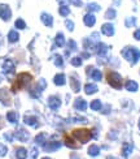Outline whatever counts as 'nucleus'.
<instances>
[{
  "label": "nucleus",
  "instance_id": "20e7f679",
  "mask_svg": "<svg viewBox=\"0 0 140 159\" xmlns=\"http://www.w3.org/2000/svg\"><path fill=\"white\" fill-rule=\"evenodd\" d=\"M16 25L18 26V28H25V24H23V22L21 21V20H18V21L16 22Z\"/></svg>",
  "mask_w": 140,
  "mask_h": 159
},
{
  "label": "nucleus",
  "instance_id": "39448f33",
  "mask_svg": "<svg viewBox=\"0 0 140 159\" xmlns=\"http://www.w3.org/2000/svg\"><path fill=\"white\" fill-rule=\"evenodd\" d=\"M68 13V9L66 8H61V15H66Z\"/></svg>",
  "mask_w": 140,
  "mask_h": 159
},
{
  "label": "nucleus",
  "instance_id": "423d86ee",
  "mask_svg": "<svg viewBox=\"0 0 140 159\" xmlns=\"http://www.w3.org/2000/svg\"><path fill=\"white\" fill-rule=\"evenodd\" d=\"M11 39H17V35H16V34H13V33H12V34H11Z\"/></svg>",
  "mask_w": 140,
  "mask_h": 159
},
{
  "label": "nucleus",
  "instance_id": "f03ea898",
  "mask_svg": "<svg viewBox=\"0 0 140 159\" xmlns=\"http://www.w3.org/2000/svg\"><path fill=\"white\" fill-rule=\"evenodd\" d=\"M74 134V138L79 140L81 142H87L90 138H91V132L87 129H79V130H74L73 132Z\"/></svg>",
  "mask_w": 140,
  "mask_h": 159
},
{
  "label": "nucleus",
  "instance_id": "f257e3e1",
  "mask_svg": "<svg viewBox=\"0 0 140 159\" xmlns=\"http://www.w3.org/2000/svg\"><path fill=\"white\" fill-rule=\"evenodd\" d=\"M29 81H31V76L28 75V73H21V75L17 77V80H16L15 86H13V90H15V91L16 90H19L21 88H23V86L28 85Z\"/></svg>",
  "mask_w": 140,
  "mask_h": 159
},
{
  "label": "nucleus",
  "instance_id": "7ed1b4c3",
  "mask_svg": "<svg viewBox=\"0 0 140 159\" xmlns=\"http://www.w3.org/2000/svg\"><path fill=\"white\" fill-rule=\"evenodd\" d=\"M0 17H3L4 20H8L11 17L9 7H6V5H2V7H0Z\"/></svg>",
  "mask_w": 140,
  "mask_h": 159
}]
</instances>
